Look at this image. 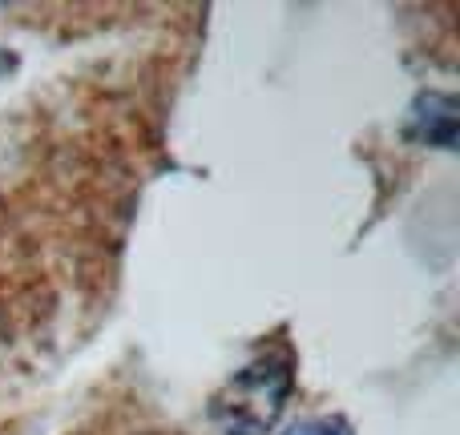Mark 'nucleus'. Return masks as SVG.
I'll use <instances>...</instances> for the list:
<instances>
[{
    "label": "nucleus",
    "mask_w": 460,
    "mask_h": 435,
    "mask_svg": "<svg viewBox=\"0 0 460 435\" xmlns=\"http://www.w3.org/2000/svg\"><path fill=\"white\" fill-rule=\"evenodd\" d=\"M295 351L287 343L267 347L234 371L210 399V420L223 435H267L283 420L295 396Z\"/></svg>",
    "instance_id": "nucleus-1"
},
{
    "label": "nucleus",
    "mask_w": 460,
    "mask_h": 435,
    "mask_svg": "<svg viewBox=\"0 0 460 435\" xmlns=\"http://www.w3.org/2000/svg\"><path fill=\"white\" fill-rule=\"evenodd\" d=\"M283 435H356V428H351L343 415L327 412V415H307V420L291 423Z\"/></svg>",
    "instance_id": "nucleus-2"
}]
</instances>
